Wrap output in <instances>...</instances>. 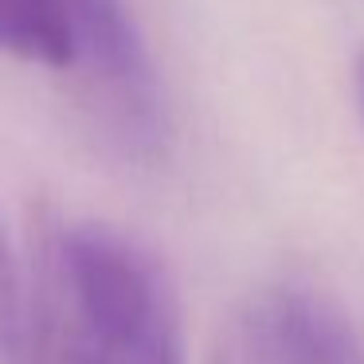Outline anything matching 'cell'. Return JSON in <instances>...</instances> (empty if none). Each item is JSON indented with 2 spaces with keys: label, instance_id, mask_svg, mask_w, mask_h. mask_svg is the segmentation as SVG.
Instances as JSON below:
<instances>
[{
  "label": "cell",
  "instance_id": "1",
  "mask_svg": "<svg viewBox=\"0 0 364 364\" xmlns=\"http://www.w3.org/2000/svg\"><path fill=\"white\" fill-rule=\"evenodd\" d=\"M82 325L90 364H184L181 309L161 259L98 220L36 215Z\"/></svg>",
  "mask_w": 364,
  "mask_h": 364
},
{
  "label": "cell",
  "instance_id": "2",
  "mask_svg": "<svg viewBox=\"0 0 364 364\" xmlns=\"http://www.w3.org/2000/svg\"><path fill=\"white\" fill-rule=\"evenodd\" d=\"M67 71H75L90 129L118 157L153 165L168 145V118L149 48L126 0H59Z\"/></svg>",
  "mask_w": 364,
  "mask_h": 364
},
{
  "label": "cell",
  "instance_id": "3",
  "mask_svg": "<svg viewBox=\"0 0 364 364\" xmlns=\"http://www.w3.org/2000/svg\"><path fill=\"white\" fill-rule=\"evenodd\" d=\"M212 364H364V348L321 290L270 282L228 314Z\"/></svg>",
  "mask_w": 364,
  "mask_h": 364
},
{
  "label": "cell",
  "instance_id": "4",
  "mask_svg": "<svg viewBox=\"0 0 364 364\" xmlns=\"http://www.w3.org/2000/svg\"><path fill=\"white\" fill-rule=\"evenodd\" d=\"M0 51L67 71V28L59 0H0Z\"/></svg>",
  "mask_w": 364,
  "mask_h": 364
},
{
  "label": "cell",
  "instance_id": "5",
  "mask_svg": "<svg viewBox=\"0 0 364 364\" xmlns=\"http://www.w3.org/2000/svg\"><path fill=\"white\" fill-rule=\"evenodd\" d=\"M20 337V262L12 255L9 228L0 215V364H16Z\"/></svg>",
  "mask_w": 364,
  "mask_h": 364
},
{
  "label": "cell",
  "instance_id": "6",
  "mask_svg": "<svg viewBox=\"0 0 364 364\" xmlns=\"http://www.w3.org/2000/svg\"><path fill=\"white\" fill-rule=\"evenodd\" d=\"M353 87H356V106H360V118H364V51L356 55V67H353Z\"/></svg>",
  "mask_w": 364,
  "mask_h": 364
}]
</instances>
